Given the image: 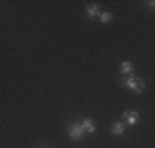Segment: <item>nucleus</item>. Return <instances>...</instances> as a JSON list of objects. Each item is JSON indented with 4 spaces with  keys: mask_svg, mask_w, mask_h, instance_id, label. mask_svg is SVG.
Segmentation results:
<instances>
[{
    "mask_svg": "<svg viewBox=\"0 0 155 148\" xmlns=\"http://www.w3.org/2000/svg\"><path fill=\"white\" fill-rule=\"evenodd\" d=\"M121 85H124L125 88L133 90L135 93H141L146 89V82L140 78V77L136 76H130L128 78H122L121 80Z\"/></svg>",
    "mask_w": 155,
    "mask_h": 148,
    "instance_id": "obj_1",
    "label": "nucleus"
},
{
    "mask_svg": "<svg viewBox=\"0 0 155 148\" xmlns=\"http://www.w3.org/2000/svg\"><path fill=\"white\" fill-rule=\"evenodd\" d=\"M68 133H69V136H70L71 140L78 141V140H81L82 137H84L85 132L82 130L81 125H78V123H71V125L68 128Z\"/></svg>",
    "mask_w": 155,
    "mask_h": 148,
    "instance_id": "obj_2",
    "label": "nucleus"
},
{
    "mask_svg": "<svg viewBox=\"0 0 155 148\" xmlns=\"http://www.w3.org/2000/svg\"><path fill=\"white\" fill-rule=\"evenodd\" d=\"M122 117L126 121V123L130 126H135L139 122V113L137 111H125Z\"/></svg>",
    "mask_w": 155,
    "mask_h": 148,
    "instance_id": "obj_3",
    "label": "nucleus"
},
{
    "mask_svg": "<svg viewBox=\"0 0 155 148\" xmlns=\"http://www.w3.org/2000/svg\"><path fill=\"white\" fill-rule=\"evenodd\" d=\"M81 128H82V130L85 132V133H94L95 132V123H94V121H92L91 118H85L84 121L81 122Z\"/></svg>",
    "mask_w": 155,
    "mask_h": 148,
    "instance_id": "obj_4",
    "label": "nucleus"
},
{
    "mask_svg": "<svg viewBox=\"0 0 155 148\" xmlns=\"http://www.w3.org/2000/svg\"><path fill=\"white\" fill-rule=\"evenodd\" d=\"M85 11H87V14H88V17H89V18H95V17H99V15H100L99 6H97L96 3L88 4L87 8H85Z\"/></svg>",
    "mask_w": 155,
    "mask_h": 148,
    "instance_id": "obj_5",
    "label": "nucleus"
},
{
    "mask_svg": "<svg viewBox=\"0 0 155 148\" xmlns=\"http://www.w3.org/2000/svg\"><path fill=\"white\" fill-rule=\"evenodd\" d=\"M124 132H125V125H124L122 122H115L114 125H113V128H111L113 134H115V136H121V134H124Z\"/></svg>",
    "mask_w": 155,
    "mask_h": 148,
    "instance_id": "obj_6",
    "label": "nucleus"
},
{
    "mask_svg": "<svg viewBox=\"0 0 155 148\" xmlns=\"http://www.w3.org/2000/svg\"><path fill=\"white\" fill-rule=\"evenodd\" d=\"M120 71L122 73V74H130V73L133 71V64H132V62H129V61L122 62L120 66Z\"/></svg>",
    "mask_w": 155,
    "mask_h": 148,
    "instance_id": "obj_7",
    "label": "nucleus"
},
{
    "mask_svg": "<svg viewBox=\"0 0 155 148\" xmlns=\"http://www.w3.org/2000/svg\"><path fill=\"white\" fill-rule=\"evenodd\" d=\"M99 19H100V22H103V23L111 22L113 21V14L111 12H102V14L99 15Z\"/></svg>",
    "mask_w": 155,
    "mask_h": 148,
    "instance_id": "obj_8",
    "label": "nucleus"
},
{
    "mask_svg": "<svg viewBox=\"0 0 155 148\" xmlns=\"http://www.w3.org/2000/svg\"><path fill=\"white\" fill-rule=\"evenodd\" d=\"M148 6H150V10H151V11H155V2H154V0H151V2H150V3H148Z\"/></svg>",
    "mask_w": 155,
    "mask_h": 148,
    "instance_id": "obj_9",
    "label": "nucleus"
}]
</instances>
